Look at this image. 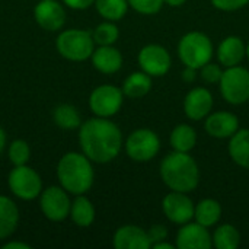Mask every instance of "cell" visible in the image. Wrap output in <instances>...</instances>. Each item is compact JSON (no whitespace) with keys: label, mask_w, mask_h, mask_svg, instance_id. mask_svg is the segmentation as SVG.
Listing matches in <instances>:
<instances>
[{"label":"cell","mask_w":249,"mask_h":249,"mask_svg":"<svg viewBox=\"0 0 249 249\" xmlns=\"http://www.w3.org/2000/svg\"><path fill=\"white\" fill-rule=\"evenodd\" d=\"M247 55V47L239 36L231 35L225 38L217 47V60L225 67L239 66Z\"/></svg>","instance_id":"cell-18"},{"label":"cell","mask_w":249,"mask_h":249,"mask_svg":"<svg viewBox=\"0 0 249 249\" xmlns=\"http://www.w3.org/2000/svg\"><path fill=\"white\" fill-rule=\"evenodd\" d=\"M70 217L80 228H88V226H90L93 223V220H95V207L90 203V200L88 197H85V194L77 196L76 200L71 203Z\"/></svg>","instance_id":"cell-25"},{"label":"cell","mask_w":249,"mask_h":249,"mask_svg":"<svg viewBox=\"0 0 249 249\" xmlns=\"http://www.w3.org/2000/svg\"><path fill=\"white\" fill-rule=\"evenodd\" d=\"M204 128L214 139H231L239 130V120L232 112L217 111L207 117Z\"/></svg>","instance_id":"cell-16"},{"label":"cell","mask_w":249,"mask_h":249,"mask_svg":"<svg viewBox=\"0 0 249 249\" xmlns=\"http://www.w3.org/2000/svg\"><path fill=\"white\" fill-rule=\"evenodd\" d=\"M169 142H171V146L174 150L188 153L194 149V146L197 143V133L191 125L179 124L172 130Z\"/></svg>","instance_id":"cell-24"},{"label":"cell","mask_w":249,"mask_h":249,"mask_svg":"<svg viewBox=\"0 0 249 249\" xmlns=\"http://www.w3.org/2000/svg\"><path fill=\"white\" fill-rule=\"evenodd\" d=\"M223 99L232 105L249 101V70L242 66L226 67L219 82Z\"/></svg>","instance_id":"cell-6"},{"label":"cell","mask_w":249,"mask_h":249,"mask_svg":"<svg viewBox=\"0 0 249 249\" xmlns=\"http://www.w3.org/2000/svg\"><path fill=\"white\" fill-rule=\"evenodd\" d=\"M140 69L152 77H162L171 69V55L165 47L159 44H149L139 53Z\"/></svg>","instance_id":"cell-11"},{"label":"cell","mask_w":249,"mask_h":249,"mask_svg":"<svg viewBox=\"0 0 249 249\" xmlns=\"http://www.w3.org/2000/svg\"><path fill=\"white\" fill-rule=\"evenodd\" d=\"M229 155L236 165L244 169H249V130H238L231 137Z\"/></svg>","instance_id":"cell-21"},{"label":"cell","mask_w":249,"mask_h":249,"mask_svg":"<svg viewBox=\"0 0 249 249\" xmlns=\"http://www.w3.org/2000/svg\"><path fill=\"white\" fill-rule=\"evenodd\" d=\"M152 247H153L155 249H175L177 248V245H174V244H169V242H166V241L156 242V244H153Z\"/></svg>","instance_id":"cell-38"},{"label":"cell","mask_w":249,"mask_h":249,"mask_svg":"<svg viewBox=\"0 0 249 249\" xmlns=\"http://www.w3.org/2000/svg\"><path fill=\"white\" fill-rule=\"evenodd\" d=\"M9 160L15 165V166H20V165H26L29 158H31V149L29 144L25 140H15L10 143L9 147Z\"/></svg>","instance_id":"cell-30"},{"label":"cell","mask_w":249,"mask_h":249,"mask_svg":"<svg viewBox=\"0 0 249 249\" xmlns=\"http://www.w3.org/2000/svg\"><path fill=\"white\" fill-rule=\"evenodd\" d=\"M36 23L45 31H60L66 23V10L57 0H39L34 9Z\"/></svg>","instance_id":"cell-13"},{"label":"cell","mask_w":249,"mask_h":249,"mask_svg":"<svg viewBox=\"0 0 249 249\" xmlns=\"http://www.w3.org/2000/svg\"><path fill=\"white\" fill-rule=\"evenodd\" d=\"M194 204L187 193L172 191L165 196L162 201V210L166 219L175 225H185L194 217Z\"/></svg>","instance_id":"cell-12"},{"label":"cell","mask_w":249,"mask_h":249,"mask_svg":"<svg viewBox=\"0 0 249 249\" xmlns=\"http://www.w3.org/2000/svg\"><path fill=\"white\" fill-rule=\"evenodd\" d=\"M212 238H213V245L217 249H235L239 247L241 242V235L238 229L229 223L219 226Z\"/></svg>","instance_id":"cell-28"},{"label":"cell","mask_w":249,"mask_h":249,"mask_svg":"<svg viewBox=\"0 0 249 249\" xmlns=\"http://www.w3.org/2000/svg\"><path fill=\"white\" fill-rule=\"evenodd\" d=\"M147 235H149V239H150V242L153 245L156 242L166 241V238H168V229L163 225H153L147 231Z\"/></svg>","instance_id":"cell-34"},{"label":"cell","mask_w":249,"mask_h":249,"mask_svg":"<svg viewBox=\"0 0 249 249\" xmlns=\"http://www.w3.org/2000/svg\"><path fill=\"white\" fill-rule=\"evenodd\" d=\"M4 146H6V133H4L3 128L0 127V153L3 152Z\"/></svg>","instance_id":"cell-40"},{"label":"cell","mask_w":249,"mask_h":249,"mask_svg":"<svg viewBox=\"0 0 249 249\" xmlns=\"http://www.w3.org/2000/svg\"><path fill=\"white\" fill-rule=\"evenodd\" d=\"M3 249H31V245L25 242H19V241H12V242L4 244Z\"/></svg>","instance_id":"cell-37"},{"label":"cell","mask_w":249,"mask_h":249,"mask_svg":"<svg viewBox=\"0 0 249 249\" xmlns=\"http://www.w3.org/2000/svg\"><path fill=\"white\" fill-rule=\"evenodd\" d=\"M112 244L117 249H149L152 242L144 229L133 225L120 228L112 239Z\"/></svg>","instance_id":"cell-17"},{"label":"cell","mask_w":249,"mask_h":249,"mask_svg":"<svg viewBox=\"0 0 249 249\" xmlns=\"http://www.w3.org/2000/svg\"><path fill=\"white\" fill-rule=\"evenodd\" d=\"M128 6L142 15H155L165 4L163 0H127Z\"/></svg>","instance_id":"cell-31"},{"label":"cell","mask_w":249,"mask_h":249,"mask_svg":"<svg viewBox=\"0 0 249 249\" xmlns=\"http://www.w3.org/2000/svg\"><path fill=\"white\" fill-rule=\"evenodd\" d=\"M152 89V76L142 71L131 73L123 83V93L127 98L139 99L146 96Z\"/></svg>","instance_id":"cell-22"},{"label":"cell","mask_w":249,"mask_h":249,"mask_svg":"<svg viewBox=\"0 0 249 249\" xmlns=\"http://www.w3.org/2000/svg\"><path fill=\"white\" fill-rule=\"evenodd\" d=\"M92 36H93L95 44H98V45H114L120 36V31L114 22L107 20V22L99 23L93 29Z\"/></svg>","instance_id":"cell-29"},{"label":"cell","mask_w":249,"mask_h":249,"mask_svg":"<svg viewBox=\"0 0 249 249\" xmlns=\"http://www.w3.org/2000/svg\"><path fill=\"white\" fill-rule=\"evenodd\" d=\"M57 51L70 61H85L92 57L95 51V41L92 32L83 29H66L57 41Z\"/></svg>","instance_id":"cell-5"},{"label":"cell","mask_w":249,"mask_h":249,"mask_svg":"<svg viewBox=\"0 0 249 249\" xmlns=\"http://www.w3.org/2000/svg\"><path fill=\"white\" fill-rule=\"evenodd\" d=\"M247 55H248V58H249V44L247 45Z\"/></svg>","instance_id":"cell-41"},{"label":"cell","mask_w":249,"mask_h":249,"mask_svg":"<svg viewBox=\"0 0 249 249\" xmlns=\"http://www.w3.org/2000/svg\"><path fill=\"white\" fill-rule=\"evenodd\" d=\"M210 1L216 9L223 12H233L242 9L249 3V0H210Z\"/></svg>","instance_id":"cell-33"},{"label":"cell","mask_w":249,"mask_h":249,"mask_svg":"<svg viewBox=\"0 0 249 249\" xmlns=\"http://www.w3.org/2000/svg\"><path fill=\"white\" fill-rule=\"evenodd\" d=\"M19 223V209L6 196H0V241L7 239Z\"/></svg>","instance_id":"cell-20"},{"label":"cell","mask_w":249,"mask_h":249,"mask_svg":"<svg viewBox=\"0 0 249 249\" xmlns=\"http://www.w3.org/2000/svg\"><path fill=\"white\" fill-rule=\"evenodd\" d=\"M53 118H54L55 125H58L63 130H74L82 125L79 111L73 105H69V104L58 105L53 112Z\"/></svg>","instance_id":"cell-26"},{"label":"cell","mask_w":249,"mask_h":249,"mask_svg":"<svg viewBox=\"0 0 249 249\" xmlns=\"http://www.w3.org/2000/svg\"><path fill=\"white\" fill-rule=\"evenodd\" d=\"M79 143L82 152L96 163L114 160L123 146V134L117 124L108 118H90L80 125Z\"/></svg>","instance_id":"cell-1"},{"label":"cell","mask_w":249,"mask_h":249,"mask_svg":"<svg viewBox=\"0 0 249 249\" xmlns=\"http://www.w3.org/2000/svg\"><path fill=\"white\" fill-rule=\"evenodd\" d=\"M222 217V206L213 198H204L194 207V219L207 229L214 226Z\"/></svg>","instance_id":"cell-23"},{"label":"cell","mask_w":249,"mask_h":249,"mask_svg":"<svg viewBox=\"0 0 249 249\" xmlns=\"http://www.w3.org/2000/svg\"><path fill=\"white\" fill-rule=\"evenodd\" d=\"M200 70H201V73H200L201 79L206 83H219L222 79V74H223V70L220 69V66L216 63H212V61L204 64Z\"/></svg>","instance_id":"cell-32"},{"label":"cell","mask_w":249,"mask_h":249,"mask_svg":"<svg viewBox=\"0 0 249 249\" xmlns=\"http://www.w3.org/2000/svg\"><path fill=\"white\" fill-rule=\"evenodd\" d=\"M92 160L85 153L70 152L66 153L57 165V178L61 187L74 196L86 194L92 185L95 172Z\"/></svg>","instance_id":"cell-3"},{"label":"cell","mask_w":249,"mask_h":249,"mask_svg":"<svg viewBox=\"0 0 249 249\" xmlns=\"http://www.w3.org/2000/svg\"><path fill=\"white\" fill-rule=\"evenodd\" d=\"M39 207L48 220L61 222L70 216L71 201L63 187H48L41 193Z\"/></svg>","instance_id":"cell-10"},{"label":"cell","mask_w":249,"mask_h":249,"mask_svg":"<svg viewBox=\"0 0 249 249\" xmlns=\"http://www.w3.org/2000/svg\"><path fill=\"white\" fill-rule=\"evenodd\" d=\"M213 109V95L206 88L191 89L184 99L185 115L193 121L206 118Z\"/></svg>","instance_id":"cell-15"},{"label":"cell","mask_w":249,"mask_h":249,"mask_svg":"<svg viewBox=\"0 0 249 249\" xmlns=\"http://www.w3.org/2000/svg\"><path fill=\"white\" fill-rule=\"evenodd\" d=\"M95 7L105 20L117 22L125 16L128 10V1L127 0H95Z\"/></svg>","instance_id":"cell-27"},{"label":"cell","mask_w":249,"mask_h":249,"mask_svg":"<svg viewBox=\"0 0 249 249\" xmlns=\"http://www.w3.org/2000/svg\"><path fill=\"white\" fill-rule=\"evenodd\" d=\"M66 6H69L70 9L74 10H85L88 7H90L92 4H95V0H63Z\"/></svg>","instance_id":"cell-35"},{"label":"cell","mask_w":249,"mask_h":249,"mask_svg":"<svg viewBox=\"0 0 249 249\" xmlns=\"http://www.w3.org/2000/svg\"><path fill=\"white\" fill-rule=\"evenodd\" d=\"M185 1H187V0H163V3L168 4V6H171V7H179V6H182Z\"/></svg>","instance_id":"cell-39"},{"label":"cell","mask_w":249,"mask_h":249,"mask_svg":"<svg viewBox=\"0 0 249 249\" xmlns=\"http://www.w3.org/2000/svg\"><path fill=\"white\" fill-rule=\"evenodd\" d=\"M90 58L93 67L104 74H114L123 66V55L112 45H99Z\"/></svg>","instance_id":"cell-19"},{"label":"cell","mask_w":249,"mask_h":249,"mask_svg":"<svg viewBox=\"0 0 249 249\" xmlns=\"http://www.w3.org/2000/svg\"><path fill=\"white\" fill-rule=\"evenodd\" d=\"M123 99V89L114 85H101L92 90L89 96V107L96 117L109 118L121 109Z\"/></svg>","instance_id":"cell-9"},{"label":"cell","mask_w":249,"mask_h":249,"mask_svg":"<svg viewBox=\"0 0 249 249\" xmlns=\"http://www.w3.org/2000/svg\"><path fill=\"white\" fill-rule=\"evenodd\" d=\"M160 150V140L158 134L149 128L134 130L125 142V152L130 159L136 162H149Z\"/></svg>","instance_id":"cell-8"},{"label":"cell","mask_w":249,"mask_h":249,"mask_svg":"<svg viewBox=\"0 0 249 249\" xmlns=\"http://www.w3.org/2000/svg\"><path fill=\"white\" fill-rule=\"evenodd\" d=\"M196 74H197V69H193V67H187L185 66V70L182 71V79L188 83L194 82L196 80Z\"/></svg>","instance_id":"cell-36"},{"label":"cell","mask_w":249,"mask_h":249,"mask_svg":"<svg viewBox=\"0 0 249 249\" xmlns=\"http://www.w3.org/2000/svg\"><path fill=\"white\" fill-rule=\"evenodd\" d=\"M160 178L171 191L191 193L200 182V169L197 162L184 152L174 150L160 162Z\"/></svg>","instance_id":"cell-2"},{"label":"cell","mask_w":249,"mask_h":249,"mask_svg":"<svg viewBox=\"0 0 249 249\" xmlns=\"http://www.w3.org/2000/svg\"><path fill=\"white\" fill-rule=\"evenodd\" d=\"M179 60L187 67L201 69L204 64L212 61L213 57V44L210 38L198 31L185 34L178 44Z\"/></svg>","instance_id":"cell-4"},{"label":"cell","mask_w":249,"mask_h":249,"mask_svg":"<svg viewBox=\"0 0 249 249\" xmlns=\"http://www.w3.org/2000/svg\"><path fill=\"white\" fill-rule=\"evenodd\" d=\"M7 184L10 191L20 200H34L42 193V181L41 177L29 166L20 165L15 166L9 177Z\"/></svg>","instance_id":"cell-7"},{"label":"cell","mask_w":249,"mask_h":249,"mask_svg":"<svg viewBox=\"0 0 249 249\" xmlns=\"http://www.w3.org/2000/svg\"><path fill=\"white\" fill-rule=\"evenodd\" d=\"M175 245L179 249H210L213 247V238L206 226L188 222L178 231Z\"/></svg>","instance_id":"cell-14"}]
</instances>
